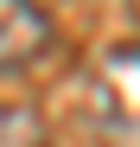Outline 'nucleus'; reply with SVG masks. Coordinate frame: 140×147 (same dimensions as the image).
<instances>
[{
  "mask_svg": "<svg viewBox=\"0 0 140 147\" xmlns=\"http://www.w3.org/2000/svg\"><path fill=\"white\" fill-rule=\"evenodd\" d=\"M102 147H140V45H115L96 77Z\"/></svg>",
  "mask_w": 140,
  "mask_h": 147,
  "instance_id": "obj_1",
  "label": "nucleus"
},
{
  "mask_svg": "<svg viewBox=\"0 0 140 147\" xmlns=\"http://www.w3.org/2000/svg\"><path fill=\"white\" fill-rule=\"evenodd\" d=\"M51 38H57V26L45 13V0H0V77L45 58Z\"/></svg>",
  "mask_w": 140,
  "mask_h": 147,
  "instance_id": "obj_2",
  "label": "nucleus"
},
{
  "mask_svg": "<svg viewBox=\"0 0 140 147\" xmlns=\"http://www.w3.org/2000/svg\"><path fill=\"white\" fill-rule=\"evenodd\" d=\"M0 147H51L45 115L26 109V102H0Z\"/></svg>",
  "mask_w": 140,
  "mask_h": 147,
  "instance_id": "obj_3",
  "label": "nucleus"
}]
</instances>
